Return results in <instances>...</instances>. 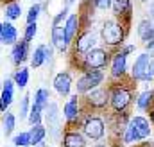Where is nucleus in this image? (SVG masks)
Listing matches in <instances>:
<instances>
[{
	"instance_id": "1",
	"label": "nucleus",
	"mask_w": 154,
	"mask_h": 147,
	"mask_svg": "<svg viewBox=\"0 0 154 147\" xmlns=\"http://www.w3.org/2000/svg\"><path fill=\"white\" fill-rule=\"evenodd\" d=\"M133 79L131 77H122L120 83H113L109 88V106L113 108L115 113H125L127 108L131 106L133 102V93H134V88H133Z\"/></svg>"
},
{
	"instance_id": "2",
	"label": "nucleus",
	"mask_w": 154,
	"mask_h": 147,
	"mask_svg": "<svg viewBox=\"0 0 154 147\" xmlns=\"http://www.w3.org/2000/svg\"><path fill=\"white\" fill-rule=\"evenodd\" d=\"M127 29H129V25H125L124 22H120L116 18H109L102 23L100 36L104 39V43L109 47H122L124 39L127 36Z\"/></svg>"
},
{
	"instance_id": "3",
	"label": "nucleus",
	"mask_w": 154,
	"mask_h": 147,
	"mask_svg": "<svg viewBox=\"0 0 154 147\" xmlns=\"http://www.w3.org/2000/svg\"><path fill=\"white\" fill-rule=\"evenodd\" d=\"M108 63H109V52L106 48L95 47V48L88 50L86 54H82L77 67L82 72H88V70H102V68L108 67Z\"/></svg>"
},
{
	"instance_id": "4",
	"label": "nucleus",
	"mask_w": 154,
	"mask_h": 147,
	"mask_svg": "<svg viewBox=\"0 0 154 147\" xmlns=\"http://www.w3.org/2000/svg\"><path fill=\"white\" fill-rule=\"evenodd\" d=\"M81 129H82V135L88 138V140H100L104 135H106V124L100 117L97 115H86L82 118V124H81Z\"/></svg>"
},
{
	"instance_id": "5",
	"label": "nucleus",
	"mask_w": 154,
	"mask_h": 147,
	"mask_svg": "<svg viewBox=\"0 0 154 147\" xmlns=\"http://www.w3.org/2000/svg\"><path fill=\"white\" fill-rule=\"evenodd\" d=\"M106 79V74L102 70H88V72H82V75L77 79V93L84 95L95 88H99Z\"/></svg>"
},
{
	"instance_id": "6",
	"label": "nucleus",
	"mask_w": 154,
	"mask_h": 147,
	"mask_svg": "<svg viewBox=\"0 0 154 147\" xmlns=\"http://www.w3.org/2000/svg\"><path fill=\"white\" fill-rule=\"evenodd\" d=\"M109 104V88H95L88 93H84V106L91 110H104Z\"/></svg>"
},
{
	"instance_id": "7",
	"label": "nucleus",
	"mask_w": 154,
	"mask_h": 147,
	"mask_svg": "<svg viewBox=\"0 0 154 147\" xmlns=\"http://www.w3.org/2000/svg\"><path fill=\"white\" fill-rule=\"evenodd\" d=\"M95 45H97V36H95V33L90 31V29H82V31L77 34V38L74 39V43H72V47H74V56H82V54H86L88 50L95 48Z\"/></svg>"
},
{
	"instance_id": "8",
	"label": "nucleus",
	"mask_w": 154,
	"mask_h": 147,
	"mask_svg": "<svg viewBox=\"0 0 154 147\" xmlns=\"http://www.w3.org/2000/svg\"><path fill=\"white\" fill-rule=\"evenodd\" d=\"M111 9L116 20L124 22L125 25L131 23L133 18V2L131 0H111Z\"/></svg>"
},
{
	"instance_id": "9",
	"label": "nucleus",
	"mask_w": 154,
	"mask_h": 147,
	"mask_svg": "<svg viewBox=\"0 0 154 147\" xmlns=\"http://www.w3.org/2000/svg\"><path fill=\"white\" fill-rule=\"evenodd\" d=\"M81 113H82L81 99H79V93H75V95H72V97L66 101V104H65V108H63V115H65L68 126H72V124L79 122V118L82 117Z\"/></svg>"
},
{
	"instance_id": "10",
	"label": "nucleus",
	"mask_w": 154,
	"mask_h": 147,
	"mask_svg": "<svg viewBox=\"0 0 154 147\" xmlns=\"http://www.w3.org/2000/svg\"><path fill=\"white\" fill-rule=\"evenodd\" d=\"M43 115L47 118V124H48V129L52 131V136L54 138H59V133H61V120H59V110L54 102H48V106L43 110Z\"/></svg>"
},
{
	"instance_id": "11",
	"label": "nucleus",
	"mask_w": 154,
	"mask_h": 147,
	"mask_svg": "<svg viewBox=\"0 0 154 147\" xmlns=\"http://www.w3.org/2000/svg\"><path fill=\"white\" fill-rule=\"evenodd\" d=\"M29 58H31V45H29V41H25V39L16 41L13 45V48H11V61H13V65L20 67Z\"/></svg>"
},
{
	"instance_id": "12",
	"label": "nucleus",
	"mask_w": 154,
	"mask_h": 147,
	"mask_svg": "<svg viewBox=\"0 0 154 147\" xmlns=\"http://www.w3.org/2000/svg\"><path fill=\"white\" fill-rule=\"evenodd\" d=\"M65 38H66V43H68V47L74 43V39L77 38V34L82 31V23H81V16H79V13H74V14H70L68 18H66V22H65Z\"/></svg>"
},
{
	"instance_id": "13",
	"label": "nucleus",
	"mask_w": 154,
	"mask_h": 147,
	"mask_svg": "<svg viewBox=\"0 0 154 147\" xmlns=\"http://www.w3.org/2000/svg\"><path fill=\"white\" fill-rule=\"evenodd\" d=\"M151 59H152V56L151 54H147V52H143V54H140L136 59H134V63H133V68H131V79L133 81H142V77L147 74L149 70V63H151Z\"/></svg>"
},
{
	"instance_id": "14",
	"label": "nucleus",
	"mask_w": 154,
	"mask_h": 147,
	"mask_svg": "<svg viewBox=\"0 0 154 147\" xmlns=\"http://www.w3.org/2000/svg\"><path fill=\"white\" fill-rule=\"evenodd\" d=\"M125 72H127V54L118 50L113 54V59H111V77L122 79L125 77Z\"/></svg>"
},
{
	"instance_id": "15",
	"label": "nucleus",
	"mask_w": 154,
	"mask_h": 147,
	"mask_svg": "<svg viewBox=\"0 0 154 147\" xmlns=\"http://www.w3.org/2000/svg\"><path fill=\"white\" fill-rule=\"evenodd\" d=\"M52 86L59 95H63V97L70 95V90H72V75H70V72L56 74V77L52 81Z\"/></svg>"
},
{
	"instance_id": "16",
	"label": "nucleus",
	"mask_w": 154,
	"mask_h": 147,
	"mask_svg": "<svg viewBox=\"0 0 154 147\" xmlns=\"http://www.w3.org/2000/svg\"><path fill=\"white\" fill-rule=\"evenodd\" d=\"M14 83H13V77H9V79H5L4 81V84H2V95H0V111L2 113H5L7 108L11 106V102H13V99H14Z\"/></svg>"
},
{
	"instance_id": "17",
	"label": "nucleus",
	"mask_w": 154,
	"mask_h": 147,
	"mask_svg": "<svg viewBox=\"0 0 154 147\" xmlns=\"http://www.w3.org/2000/svg\"><path fill=\"white\" fill-rule=\"evenodd\" d=\"M50 43L56 50L59 52H66L68 50V43H66V38H65V27L63 25H52V31H50Z\"/></svg>"
},
{
	"instance_id": "18",
	"label": "nucleus",
	"mask_w": 154,
	"mask_h": 147,
	"mask_svg": "<svg viewBox=\"0 0 154 147\" xmlns=\"http://www.w3.org/2000/svg\"><path fill=\"white\" fill-rule=\"evenodd\" d=\"M63 147H86V136L77 129H66L63 135Z\"/></svg>"
},
{
	"instance_id": "19",
	"label": "nucleus",
	"mask_w": 154,
	"mask_h": 147,
	"mask_svg": "<svg viewBox=\"0 0 154 147\" xmlns=\"http://www.w3.org/2000/svg\"><path fill=\"white\" fill-rule=\"evenodd\" d=\"M136 34H138V38L143 43L149 41V39H152L154 38V22L151 18H142L138 22V25H136Z\"/></svg>"
},
{
	"instance_id": "20",
	"label": "nucleus",
	"mask_w": 154,
	"mask_h": 147,
	"mask_svg": "<svg viewBox=\"0 0 154 147\" xmlns=\"http://www.w3.org/2000/svg\"><path fill=\"white\" fill-rule=\"evenodd\" d=\"M18 41V29L9 22H2V45H14Z\"/></svg>"
},
{
	"instance_id": "21",
	"label": "nucleus",
	"mask_w": 154,
	"mask_h": 147,
	"mask_svg": "<svg viewBox=\"0 0 154 147\" xmlns=\"http://www.w3.org/2000/svg\"><path fill=\"white\" fill-rule=\"evenodd\" d=\"M131 122H133V126L136 127V133H138V138H140V140H145V138L151 135V124H149V120H147L145 117L136 115V117L131 118Z\"/></svg>"
},
{
	"instance_id": "22",
	"label": "nucleus",
	"mask_w": 154,
	"mask_h": 147,
	"mask_svg": "<svg viewBox=\"0 0 154 147\" xmlns=\"http://www.w3.org/2000/svg\"><path fill=\"white\" fill-rule=\"evenodd\" d=\"M152 102H154L152 90H145V92H142V93L136 97V108L140 111H149L152 108Z\"/></svg>"
},
{
	"instance_id": "23",
	"label": "nucleus",
	"mask_w": 154,
	"mask_h": 147,
	"mask_svg": "<svg viewBox=\"0 0 154 147\" xmlns=\"http://www.w3.org/2000/svg\"><path fill=\"white\" fill-rule=\"evenodd\" d=\"M29 136H31V145H38L39 142H43L45 136H47L45 126H43V124H34V126H31Z\"/></svg>"
},
{
	"instance_id": "24",
	"label": "nucleus",
	"mask_w": 154,
	"mask_h": 147,
	"mask_svg": "<svg viewBox=\"0 0 154 147\" xmlns=\"http://www.w3.org/2000/svg\"><path fill=\"white\" fill-rule=\"evenodd\" d=\"M4 16H5V20H9V22L18 20V18L22 16V5H20L18 2H9V4H5V7H4Z\"/></svg>"
},
{
	"instance_id": "25",
	"label": "nucleus",
	"mask_w": 154,
	"mask_h": 147,
	"mask_svg": "<svg viewBox=\"0 0 154 147\" xmlns=\"http://www.w3.org/2000/svg\"><path fill=\"white\" fill-rule=\"evenodd\" d=\"M13 83H14L16 88L23 90V88L27 86V83H29V68H25V67L18 68L16 72L13 74Z\"/></svg>"
},
{
	"instance_id": "26",
	"label": "nucleus",
	"mask_w": 154,
	"mask_h": 147,
	"mask_svg": "<svg viewBox=\"0 0 154 147\" xmlns=\"http://www.w3.org/2000/svg\"><path fill=\"white\" fill-rule=\"evenodd\" d=\"M2 127H4L5 135H11L16 127V115L11 113V111H5L4 117H2Z\"/></svg>"
},
{
	"instance_id": "27",
	"label": "nucleus",
	"mask_w": 154,
	"mask_h": 147,
	"mask_svg": "<svg viewBox=\"0 0 154 147\" xmlns=\"http://www.w3.org/2000/svg\"><path fill=\"white\" fill-rule=\"evenodd\" d=\"M122 140H124V144H136V142H140L138 133H136V127L133 126V122H131V120L127 122V126H125V129H124Z\"/></svg>"
},
{
	"instance_id": "28",
	"label": "nucleus",
	"mask_w": 154,
	"mask_h": 147,
	"mask_svg": "<svg viewBox=\"0 0 154 147\" xmlns=\"http://www.w3.org/2000/svg\"><path fill=\"white\" fill-rule=\"evenodd\" d=\"M48 102H50V92L45 90V88L36 90V93H34V102H32V104H36L41 110H45V108L48 106Z\"/></svg>"
},
{
	"instance_id": "29",
	"label": "nucleus",
	"mask_w": 154,
	"mask_h": 147,
	"mask_svg": "<svg viewBox=\"0 0 154 147\" xmlns=\"http://www.w3.org/2000/svg\"><path fill=\"white\" fill-rule=\"evenodd\" d=\"M41 65H45V45H39L34 48V52L31 54V67L39 68Z\"/></svg>"
},
{
	"instance_id": "30",
	"label": "nucleus",
	"mask_w": 154,
	"mask_h": 147,
	"mask_svg": "<svg viewBox=\"0 0 154 147\" xmlns=\"http://www.w3.org/2000/svg\"><path fill=\"white\" fill-rule=\"evenodd\" d=\"M81 5H82V7H90L91 11H93V9L108 11V9H111V0H82Z\"/></svg>"
},
{
	"instance_id": "31",
	"label": "nucleus",
	"mask_w": 154,
	"mask_h": 147,
	"mask_svg": "<svg viewBox=\"0 0 154 147\" xmlns=\"http://www.w3.org/2000/svg\"><path fill=\"white\" fill-rule=\"evenodd\" d=\"M27 120H29L31 126L41 124V120H43V110H41L39 106H36V104H31V111H29V115H27Z\"/></svg>"
},
{
	"instance_id": "32",
	"label": "nucleus",
	"mask_w": 154,
	"mask_h": 147,
	"mask_svg": "<svg viewBox=\"0 0 154 147\" xmlns=\"http://www.w3.org/2000/svg\"><path fill=\"white\" fill-rule=\"evenodd\" d=\"M13 145L14 147H29L31 145L29 131H20L18 135H14V136H13Z\"/></svg>"
},
{
	"instance_id": "33",
	"label": "nucleus",
	"mask_w": 154,
	"mask_h": 147,
	"mask_svg": "<svg viewBox=\"0 0 154 147\" xmlns=\"http://www.w3.org/2000/svg\"><path fill=\"white\" fill-rule=\"evenodd\" d=\"M41 11H43V9H41V4H34V5H31V7H29V11H27L25 22H27V23H34V22L39 18Z\"/></svg>"
},
{
	"instance_id": "34",
	"label": "nucleus",
	"mask_w": 154,
	"mask_h": 147,
	"mask_svg": "<svg viewBox=\"0 0 154 147\" xmlns=\"http://www.w3.org/2000/svg\"><path fill=\"white\" fill-rule=\"evenodd\" d=\"M36 34H38V23H36V22H34V23H27V25H25V31H23V39L31 43V41L36 38Z\"/></svg>"
},
{
	"instance_id": "35",
	"label": "nucleus",
	"mask_w": 154,
	"mask_h": 147,
	"mask_svg": "<svg viewBox=\"0 0 154 147\" xmlns=\"http://www.w3.org/2000/svg\"><path fill=\"white\" fill-rule=\"evenodd\" d=\"M31 111V95H23V99L20 101V118H25Z\"/></svg>"
},
{
	"instance_id": "36",
	"label": "nucleus",
	"mask_w": 154,
	"mask_h": 147,
	"mask_svg": "<svg viewBox=\"0 0 154 147\" xmlns=\"http://www.w3.org/2000/svg\"><path fill=\"white\" fill-rule=\"evenodd\" d=\"M65 18H68V5H65L56 16H54V20H52V25H61V22L65 20Z\"/></svg>"
},
{
	"instance_id": "37",
	"label": "nucleus",
	"mask_w": 154,
	"mask_h": 147,
	"mask_svg": "<svg viewBox=\"0 0 154 147\" xmlns=\"http://www.w3.org/2000/svg\"><path fill=\"white\" fill-rule=\"evenodd\" d=\"M145 52L151 54V56H154V38L149 39V41H145Z\"/></svg>"
},
{
	"instance_id": "38",
	"label": "nucleus",
	"mask_w": 154,
	"mask_h": 147,
	"mask_svg": "<svg viewBox=\"0 0 154 147\" xmlns=\"http://www.w3.org/2000/svg\"><path fill=\"white\" fill-rule=\"evenodd\" d=\"M147 14H149L147 18H151V20L154 18V0H149V9H147Z\"/></svg>"
},
{
	"instance_id": "39",
	"label": "nucleus",
	"mask_w": 154,
	"mask_h": 147,
	"mask_svg": "<svg viewBox=\"0 0 154 147\" xmlns=\"http://www.w3.org/2000/svg\"><path fill=\"white\" fill-rule=\"evenodd\" d=\"M120 50H122L124 54H127V56H129V54L134 50V45H125V47H120Z\"/></svg>"
},
{
	"instance_id": "40",
	"label": "nucleus",
	"mask_w": 154,
	"mask_h": 147,
	"mask_svg": "<svg viewBox=\"0 0 154 147\" xmlns=\"http://www.w3.org/2000/svg\"><path fill=\"white\" fill-rule=\"evenodd\" d=\"M149 118H151V122L154 124V106L151 108V110H149Z\"/></svg>"
},
{
	"instance_id": "41",
	"label": "nucleus",
	"mask_w": 154,
	"mask_h": 147,
	"mask_svg": "<svg viewBox=\"0 0 154 147\" xmlns=\"http://www.w3.org/2000/svg\"><path fill=\"white\" fill-rule=\"evenodd\" d=\"M93 147H109L108 144H97V145H93Z\"/></svg>"
},
{
	"instance_id": "42",
	"label": "nucleus",
	"mask_w": 154,
	"mask_h": 147,
	"mask_svg": "<svg viewBox=\"0 0 154 147\" xmlns=\"http://www.w3.org/2000/svg\"><path fill=\"white\" fill-rule=\"evenodd\" d=\"M0 45H2V22H0Z\"/></svg>"
},
{
	"instance_id": "43",
	"label": "nucleus",
	"mask_w": 154,
	"mask_h": 147,
	"mask_svg": "<svg viewBox=\"0 0 154 147\" xmlns=\"http://www.w3.org/2000/svg\"><path fill=\"white\" fill-rule=\"evenodd\" d=\"M74 2H77V0H66V5H70V4H74Z\"/></svg>"
},
{
	"instance_id": "44",
	"label": "nucleus",
	"mask_w": 154,
	"mask_h": 147,
	"mask_svg": "<svg viewBox=\"0 0 154 147\" xmlns=\"http://www.w3.org/2000/svg\"><path fill=\"white\" fill-rule=\"evenodd\" d=\"M140 2H142V4H147V2H149V0H140Z\"/></svg>"
},
{
	"instance_id": "45",
	"label": "nucleus",
	"mask_w": 154,
	"mask_h": 147,
	"mask_svg": "<svg viewBox=\"0 0 154 147\" xmlns=\"http://www.w3.org/2000/svg\"><path fill=\"white\" fill-rule=\"evenodd\" d=\"M48 2H50V0H43V4H48Z\"/></svg>"
},
{
	"instance_id": "46",
	"label": "nucleus",
	"mask_w": 154,
	"mask_h": 147,
	"mask_svg": "<svg viewBox=\"0 0 154 147\" xmlns=\"http://www.w3.org/2000/svg\"><path fill=\"white\" fill-rule=\"evenodd\" d=\"M0 92H2V83H0Z\"/></svg>"
},
{
	"instance_id": "47",
	"label": "nucleus",
	"mask_w": 154,
	"mask_h": 147,
	"mask_svg": "<svg viewBox=\"0 0 154 147\" xmlns=\"http://www.w3.org/2000/svg\"><path fill=\"white\" fill-rule=\"evenodd\" d=\"M152 93H154V90H152Z\"/></svg>"
},
{
	"instance_id": "48",
	"label": "nucleus",
	"mask_w": 154,
	"mask_h": 147,
	"mask_svg": "<svg viewBox=\"0 0 154 147\" xmlns=\"http://www.w3.org/2000/svg\"><path fill=\"white\" fill-rule=\"evenodd\" d=\"M152 22H154V20H152Z\"/></svg>"
}]
</instances>
